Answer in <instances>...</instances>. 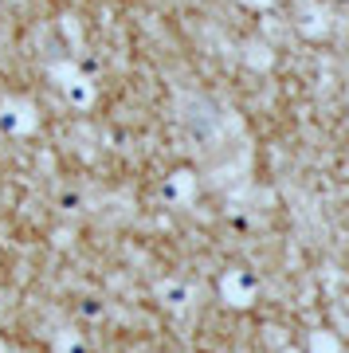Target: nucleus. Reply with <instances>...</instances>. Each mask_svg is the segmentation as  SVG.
I'll return each mask as SVG.
<instances>
[{"instance_id":"nucleus-3","label":"nucleus","mask_w":349,"mask_h":353,"mask_svg":"<svg viewBox=\"0 0 349 353\" xmlns=\"http://www.w3.org/2000/svg\"><path fill=\"white\" fill-rule=\"evenodd\" d=\"M161 196H165V204H173V208H185V204L197 196V173H192V169H177L173 176H165Z\"/></svg>"},{"instance_id":"nucleus-1","label":"nucleus","mask_w":349,"mask_h":353,"mask_svg":"<svg viewBox=\"0 0 349 353\" xmlns=\"http://www.w3.org/2000/svg\"><path fill=\"white\" fill-rule=\"evenodd\" d=\"M51 79H55V87L63 90V99L71 102L75 110H90V106H94V99H99L94 79L83 75L75 63H55V67H51Z\"/></svg>"},{"instance_id":"nucleus-7","label":"nucleus","mask_w":349,"mask_h":353,"mask_svg":"<svg viewBox=\"0 0 349 353\" xmlns=\"http://www.w3.org/2000/svg\"><path fill=\"white\" fill-rule=\"evenodd\" d=\"M243 4H251V8H271L275 0H243Z\"/></svg>"},{"instance_id":"nucleus-4","label":"nucleus","mask_w":349,"mask_h":353,"mask_svg":"<svg viewBox=\"0 0 349 353\" xmlns=\"http://www.w3.org/2000/svg\"><path fill=\"white\" fill-rule=\"evenodd\" d=\"M224 299L232 306H248L251 299H255V290H259V283H255V275L251 271H228L224 275Z\"/></svg>"},{"instance_id":"nucleus-6","label":"nucleus","mask_w":349,"mask_h":353,"mask_svg":"<svg viewBox=\"0 0 349 353\" xmlns=\"http://www.w3.org/2000/svg\"><path fill=\"white\" fill-rule=\"evenodd\" d=\"M59 353H83V341H79L75 334H63V338H59Z\"/></svg>"},{"instance_id":"nucleus-5","label":"nucleus","mask_w":349,"mask_h":353,"mask_svg":"<svg viewBox=\"0 0 349 353\" xmlns=\"http://www.w3.org/2000/svg\"><path fill=\"white\" fill-rule=\"evenodd\" d=\"M157 290H161V299L173 306V310H185V306H188V287H185V283H161Z\"/></svg>"},{"instance_id":"nucleus-2","label":"nucleus","mask_w":349,"mask_h":353,"mask_svg":"<svg viewBox=\"0 0 349 353\" xmlns=\"http://www.w3.org/2000/svg\"><path fill=\"white\" fill-rule=\"evenodd\" d=\"M36 106L28 99H4L0 102V130H8L12 138H28L36 130Z\"/></svg>"}]
</instances>
